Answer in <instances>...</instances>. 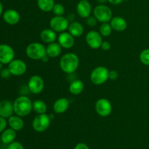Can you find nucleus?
<instances>
[{"instance_id":"obj_5","label":"nucleus","mask_w":149,"mask_h":149,"mask_svg":"<svg viewBox=\"0 0 149 149\" xmlns=\"http://www.w3.org/2000/svg\"><path fill=\"white\" fill-rule=\"evenodd\" d=\"M93 15L101 23H109L113 17V13L109 6L99 4L93 10Z\"/></svg>"},{"instance_id":"obj_1","label":"nucleus","mask_w":149,"mask_h":149,"mask_svg":"<svg viewBox=\"0 0 149 149\" xmlns=\"http://www.w3.org/2000/svg\"><path fill=\"white\" fill-rule=\"evenodd\" d=\"M79 66V58L74 52H68L61 57L60 60V68L67 74H72Z\"/></svg>"},{"instance_id":"obj_22","label":"nucleus","mask_w":149,"mask_h":149,"mask_svg":"<svg viewBox=\"0 0 149 149\" xmlns=\"http://www.w3.org/2000/svg\"><path fill=\"white\" fill-rule=\"evenodd\" d=\"M84 89V84L83 81L81 79H76L71 81L70 83L69 87H68V90H69L70 93L74 95H78L81 94L83 92Z\"/></svg>"},{"instance_id":"obj_26","label":"nucleus","mask_w":149,"mask_h":149,"mask_svg":"<svg viewBox=\"0 0 149 149\" xmlns=\"http://www.w3.org/2000/svg\"><path fill=\"white\" fill-rule=\"evenodd\" d=\"M33 111H34L37 114L45 113L47 110V106L46 103L42 100H35L33 101Z\"/></svg>"},{"instance_id":"obj_34","label":"nucleus","mask_w":149,"mask_h":149,"mask_svg":"<svg viewBox=\"0 0 149 149\" xmlns=\"http://www.w3.org/2000/svg\"><path fill=\"white\" fill-rule=\"evenodd\" d=\"M119 74L116 70H111L109 71V79L111 81H115L118 79Z\"/></svg>"},{"instance_id":"obj_14","label":"nucleus","mask_w":149,"mask_h":149,"mask_svg":"<svg viewBox=\"0 0 149 149\" xmlns=\"http://www.w3.org/2000/svg\"><path fill=\"white\" fill-rule=\"evenodd\" d=\"M93 8L88 0H80L77 5V13L81 18H87L91 15Z\"/></svg>"},{"instance_id":"obj_20","label":"nucleus","mask_w":149,"mask_h":149,"mask_svg":"<svg viewBox=\"0 0 149 149\" xmlns=\"http://www.w3.org/2000/svg\"><path fill=\"white\" fill-rule=\"evenodd\" d=\"M62 49L63 47L58 42H55L48 44L47 46L46 47L47 55L50 58H56L61 55Z\"/></svg>"},{"instance_id":"obj_19","label":"nucleus","mask_w":149,"mask_h":149,"mask_svg":"<svg viewBox=\"0 0 149 149\" xmlns=\"http://www.w3.org/2000/svg\"><path fill=\"white\" fill-rule=\"evenodd\" d=\"M40 39L45 43L50 44L56 42L58 39V34H57V32L52 30L51 28L45 29L41 31Z\"/></svg>"},{"instance_id":"obj_8","label":"nucleus","mask_w":149,"mask_h":149,"mask_svg":"<svg viewBox=\"0 0 149 149\" xmlns=\"http://www.w3.org/2000/svg\"><path fill=\"white\" fill-rule=\"evenodd\" d=\"M69 23V20L67 17L63 15H55L49 20V28H51L57 33H62L68 30Z\"/></svg>"},{"instance_id":"obj_15","label":"nucleus","mask_w":149,"mask_h":149,"mask_svg":"<svg viewBox=\"0 0 149 149\" xmlns=\"http://www.w3.org/2000/svg\"><path fill=\"white\" fill-rule=\"evenodd\" d=\"M3 19L6 23L13 26L19 23L20 20V15L17 10L9 9L3 13Z\"/></svg>"},{"instance_id":"obj_27","label":"nucleus","mask_w":149,"mask_h":149,"mask_svg":"<svg viewBox=\"0 0 149 149\" xmlns=\"http://www.w3.org/2000/svg\"><path fill=\"white\" fill-rule=\"evenodd\" d=\"M111 26L110 23H102L101 26L99 28V33L101 34L102 36L104 37H108L110 36L112 33Z\"/></svg>"},{"instance_id":"obj_17","label":"nucleus","mask_w":149,"mask_h":149,"mask_svg":"<svg viewBox=\"0 0 149 149\" xmlns=\"http://www.w3.org/2000/svg\"><path fill=\"white\" fill-rule=\"evenodd\" d=\"M70 106L69 100L66 97L57 99L53 104V111L57 114H61L66 111Z\"/></svg>"},{"instance_id":"obj_11","label":"nucleus","mask_w":149,"mask_h":149,"mask_svg":"<svg viewBox=\"0 0 149 149\" xmlns=\"http://www.w3.org/2000/svg\"><path fill=\"white\" fill-rule=\"evenodd\" d=\"M8 68L12 75L20 77L27 71V65L20 59H14L8 64Z\"/></svg>"},{"instance_id":"obj_6","label":"nucleus","mask_w":149,"mask_h":149,"mask_svg":"<svg viewBox=\"0 0 149 149\" xmlns=\"http://www.w3.org/2000/svg\"><path fill=\"white\" fill-rule=\"evenodd\" d=\"M51 124V117L48 114H38L32 121V127L37 132H43L49 128Z\"/></svg>"},{"instance_id":"obj_35","label":"nucleus","mask_w":149,"mask_h":149,"mask_svg":"<svg viewBox=\"0 0 149 149\" xmlns=\"http://www.w3.org/2000/svg\"><path fill=\"white\" fill-rule=\"evenodd\" d=\"M111 48V45L110 42H108V41H103L101 47H100V49H103V51H109Z\"/></svg>"},{"instance_id":"obj_4","label":"nucleus","mask_w":149,"mask_h":149,"mask_svg":"<svg viewBox=\"0 0 149 149\" xmlns=\"http://www.w3.org/2000/svg\"><path fill=\"white\" fill-rule=\"evenodd\" d=\"M90 79L91 82L95 85H102L109 79V70L102 65L95 67L92 71Z\"/></svg>"},{"instance_id":"obj_28","label":"nucleus","mask_w":149,"mask_h":149,"mask_svg":"<svg viewBox=\"0 0 149 149\" xmlns=\"http://www.w3.org/2000/svg\"><path fill=\"white\" fill-rule=\"evenodd\" d=\"M139 58L143 65H149V49H143L140 53Z\"/></svg>"},{"instance_id":"obj_40","label":"nucleus","mask_w":149,"mask_h":149,"mask_svg":"<svg viewBox=\"0 0 149 149\" xmlns=\"http://www.w3.org/2000/svg\"><path fill=\"white\" fill-rule=\"evenodd\" d=\"M3 13V5H2V3L0 1V16L2 15Z\"/></svg>"},{"instance_id":"obj_38","label":"nucleus","mask_w":149,"mask_h":149,"mask_svg":"<svg viewBox=\"0 0 149 149\" xmlns=\"http://www.w3.org/2000/svg\"><path fill=\"white\" fill-rule=\"evenodd\" d=\"M49 58H49V57H48L47 55H46V56L44 57V58H42V59L41 60V61H42L43 63H47V62H48V61H49Z\"/></svg>"},{"instance_id":"obj_33","label":"nucleus","mask_w":149,"mask_h":149,"mask_svg":"<svg viewBox=\"0 0 149 149\" xmlns=\"http://www.w3.org/2000/svg\"><path fill=\"white\" fill-rule=\"evenodd\" d=\"M7 125V122L5 118L0 116V133H1L4 130H6Z\"/></svg>"},{"instance_id":"obj_36","label":"nucleus","mask_w":149,"mask_h":149,"mask_svg":"<svg viewBox=\"0 0 149 149\" xmlns=\"http://www.w3.org/2000/svg\"><path fill=\"white\" fill-rule=\"evenodd\" d=\"M74 149H90L88 146L84 143H79L74 147Z\"/></svg>"},{"instance_id":"obj_37","label":"nucleus","mask_w":149,"mask_h":149,"mask_svg":"<svg viewBox=\"0 0 149 149\" xmlns=\"http://www.w3.org/2000/svg\"><path fill=\"white\" fill-rule=\"evenodd\" d=\"M123 1L124 0H109V2L113 5H118V4H121Z\"/></svg>"},{"instance_id":"obj_3","label":"nucleus","mask_w":149,"mask_h":149,"mask_svg":"<svg viewBox=\"0 0 149 149\" xmlns=\"http://www.w3.org/2000/svg\"><path fill=\"white\" fill-rule=\"evenodd\" d=\"M26 54L30 59L41 61L47 55L46 47L39 42H32L26 47Z\"/></svg>"},{"instance_id":"obj_2","label":"nucleus","mask_w":149,"mask_h":149,"mask_svg":"<svg viewBox=\"0 0 149 149\" xmlns=\"http://www.w3.org/2000/svg\"><path fill=\"white\" fill-rule=\"evenodd\" d=\"M33 102L26 95L19 96L13 102L15 114L21 117L27 116L33 111Z\"/></svg>"},{"instance_id":"obj_41","label":"nucleus","mask_w":149,"mask_h":149,"mask_svg":"<svg viewBox=\"0 0 149 149\" xmlns=\"http://www.w3.org/2000/svg\"><path fill=\"white\" fill-rule=\"evenodd\" d=\"M2 65H3V64L1 63V62H0V71H1V70L2 69Z\"/></svg>"},{"instance_id":"obj_30","label":"nucleus","mask_w":149,"mask_h":149,"mask_svg":"<svg viewBox=\"0 0 149 149\" xmlns=\"http://www.w3.org/2000/svg\"><path fill=\"white\" fill-rule=\"evenodd\" d=\"M97 21H98V20H97V18H96L94 15H90L86 18V23H87V24L88 25V26H90V27H95V26L97 25Z\"/></svg>"},{"instance_id":"obj_12","label":"nucleus","mask_w":149,"mask_h":149,"mask_svg":"<svg viewBox=\"0 0 149 149\" xmlns=\"http://www.w3.org/2000/svg\"><path fill=\"white\" fill-rule=\"evenodd\" d=\"M13 48L7 44L0 45V62L2 64H9L15 58Z\"/></svg>"},{"instance_id":"obj_16","label":"nucleus","mask_w":149,"mask_h":149,"mask_svg":"<svg viewBox=\"0 0 149 149\" xmlns=\"http://www.w3.org/2000/svg\"><path fill=\"white\" fill-rule=\"evenodd\" d=\"M13 113H15L13 102L8 100L0 101V116L6 119L13 116Z\"/></svg>"},{"instance_id":"obj_7","label":"nucleus","mask_w":149,"mask_h":149,"mask_svg":"<svg viewBox=\"0 0 149 149\" xmlns=\"http://www.w3.org/2000/svg\"><path fill=\"white\" fill-rule=\"evenodd\" d=\"M95 109L97 114L101 117L110 116L113 110V106L110 100L105 97H101L96 101Z\"/></svg>"},{"instance_id":"obj_24","label":"nucleus","mask_w":149,"mask_h":149,"mask_svg":"<svg viewBox=\"0 0 149 149\" xmlns=\"http://www.w3.org/2000/svg\"><path fill=\"white\" fill-rule=\"evenodd\" d=\"M16 138V131L12 128L6 129L1 132V141L4 144L9 145L11 143L14 142Z\"/></svg>"},{"instance_id":"obj_31","label":"nucleus","mask_w":149,"mask_h":149,"mask_svg":"<svg viewBox=\"0 0 149 149\" xmlns=\"http://www.w3.org/2000/svg\"><path fill=\"white\" fill-rule=\"evenodd\" d=\"M7 149H25L23 146L20 143L17 142V141H14V142L11 143L9 144Z\"/></svg>"},{"instance_id":"obj_10","label":"nucleus","mask_w":149,"mask_h":149,"mask_svg":"<svg viewBox=\"0 0 149 149\" xmlns=\"http://www.w3.org/2000/svg\"><path fill=\"white\" fill-rule=\"evenodd\" d=\"M85 40L87 45L91 49H97L100 48L103 43V36L97 31H90L85 36Z\"/></svg>"},{"instance_id":"obj_29","label":"nucleus","mask_w":149,"mask_h":149,"mask_svg":"<svg viewBox=\"0 0 149 149\" xmlns=\"http://www.w3.org/2000/svg\"><path fill=\"white\" fill-rule=\"evenodd\" d=\"M52 13L55 15L56 16H62L65 13V7L63 4H55L54 5L53 9H52Z\"/></svg>"},{"instance_id":"obj_9","label":"nucleus","mask_w":149,"mask_h":149,"mask_svg":"<svg viewBox=\"0 0 149 149\" xmlns=\"http://www.w3.org/2000/svg\"><path fill=\"white\" fill-rule=\"evenodd\" d=\"M27 86L31 93L38 95L42 93L45 88V81L40 76L33 75L29 79Z\"/></svg>"},{"instance_id":"obj_18","label":"nucleus","mask_w":149,"mask_h":149,"mask_svg":"<svg viewBox=\"0 0 149 149\" xmlns=\"http://www.w3.org/2000/svg\"><path fill=\"white\" fill-rule=\"evenodd\" d=\"M109 23L111 26L112 29L116 31H124L127 28V22L125 18L120 17V16L113 17Z\"/></svg>"},{"instance_id":"obj_23","label":"nucleus","mask_w":149,"mask_h":149,"mask_svg":"<svg viewBox=\"0 0 149 149\" xmlns=\"http://www.w3.org/2000/svg\"><path fill=\"white\" fill-rule=\"evenodd\" d=\"M8 125L10 128L15 131H20L24 127V122L21 116L18 115H13L8 118Z\"/></svg>"},{"instance_id":"obj_39","label":"nucleus","mask_w":149,"mask_h":149,"mask_svg":"<svg viewBox=\"0 0 149 149\" xmlns=\"http://www.w3.org/2000/svg\"><path fill=\"white\" fill-rule=\"evenodd\" d=\"M96 1H97L100 4H105L106 2L109 1V0H96Z\"/></svg>"},{"instance_id":"obj_21","label":"nucleus","mask_w":149,"mask_h":149,"mask_svg":"<svg viewBox=\"0 0 149 149\" xmlns=\"http://www.w3.org/2000/svg\"><path fill=\"white\" fill-rule=\"evenodd\" d=\"M68 31L74 37H79L84 33V29L81 23L78 21H73L69 23Z\"/></svg>"},{"instance_id":"obj_32","label":"nucleus","mask_w":149,"mask_h":149,"mask_svg":"<svg viewBox=\"0 0 149 149\" xmlns=\"http://www.w3.org/2000/svg\"><path fill=\"white\" fill-rule=\"evenodd\" d=\"M11 75L12 74L8 68H2L0 71V77L3 79H8Z\"/></svg>"},{"instance_id":"obj_25","label":"nucleus","mask_w":149,"mask_h":149,"mask_svg":"<svg viewBox=\"0 0 149 149\" xmlns=\"http://www.w3.org/2000/svg\"><path fill=\"white\" fill-rule=\"evenodd\" d=\"M55 4L54 0H37L38 7L39 10L45 13H49L52 11Z\"/></svg>"},{"instance_id":"obj_13","label":"nucleus","mask_w":149,"mask_h":149,"mask_svg":"<svg viewBox=\"0 0 149 149\" xmlns=\"http://www.w3.org/2000/svg\"><path fill=\"white\" fill-rule=\"evenodd\" d=\"M69 32L64 31L58 36V42L63 49H71L75 45V39Z\"/></svg>"}]
</instances>
